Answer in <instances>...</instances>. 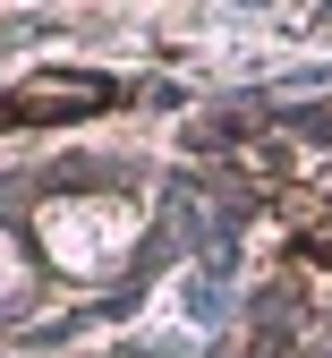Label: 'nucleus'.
Wrapping results in <instances>:
<instances>
[{
    "mask_svg": "<svg viewBox=\"0 0 332 358\" xmlns=\"http://www.w3.org/2000/svg\"><path fill=\"white\" fill-rule=\"evenodd\" d=\"M94 103H111V85H60V94H17L9 120H68V111H94Z\"/></svg>",
    "mask_w": 332,
    "mask_h": 358,
    "instance_id": "f257e3e1",
    "label": "nucleus"
}]
</instances>
